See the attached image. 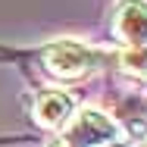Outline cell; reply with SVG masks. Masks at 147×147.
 <instances>
[{"mask_svg":"<svg viewBox=\"0 0 147 147\" xmlns=\"http://www.w3.org/2000/svg\"><path fill=\"white\" fill-rule=\"evenodd\" d=\"M138 147H147V138H144V141H141V144H138Z\"/></svg>","mask_w":147,"mask_h":147,"instance_id":"obj_7","label":"cell"},{"mask_svg":"<svg viewBox=\"0 0 147 147\" xmlns=\"http://www.w3.org/2000/svg\"><path fill=\"white\" fill-rule=\"evenodd\" d=\"M119 63L131 75H147V47H128V50H122Z\"/></svg>","mask_w":147,"mask_h":147,"instance_id":"obj_5","label":"cell"},{"mask_svg":"<svg viewBox=\"0 0 147 147\" xmlns=\"http://www.w3.org/2000/svg\"><path fill=\"white\" fill-rule=\"evenodd\" d=\"M31 113H34V122L41 128L57 131L75 116V97L66 94V91H41L34 97V110Z\"/></svg>","mask_w":147,"mask_h":147,"instance_id":"obj_3","label":"cell"},{"mask_svg":"<svg viewBox=\"0 0 147 147\" xmlns=\"http://www.w3.org/2000/svg\"><path fill=\"white\" fill-rule=\"evenodd\" d=\"M44 66H47L50 75L75 82V78H85L97 66V53L78 41H57L44 50Z\"/></svg>","mask_w":147,"mask_h":147,"instance_id":"obj_2","label":"cell"},{"mask_svg":"<svg viewBox=\"0 0 147 147\" xmlns=\"http://www.w3.org/2000/svg\"><path fill=\"white\" fill-rule=\"evenodd\" d=\"M116 34L128 47H147V0H122L119 3Z\"/></svg>","mask_w":147,"mask_h":147,"instance_id":"obj_4","label":"cell"},{"mask_svg":"<svg viewBox=\"0 0 147 147\" xmlns=\"http://www.w3.org/2000/svg\"><path fill=\"white\" fill-rule=\"evenodd\" d=\"M119 138H122V128L116 125V119L97 107H85L69 119L66 131L50 147H103Z\"/></svg>","mask_w":147,"mask_h":147,"instance_id":"obj_1","label":"cell"},{"mask_svg":"<svg viewBox=\"0 0 147 147\" xmlns=\"http://www.w3.org/2000/svg\"><path fill=\"white\" fill-rule=\"evenodd\" d=\"M103 147H128V144H125V138H119V141H110V144H103Z\"/></svg>","mask_w":147,"mask_h":147,"instance_id":"obj_6","label":"cell"}]
</instances>
